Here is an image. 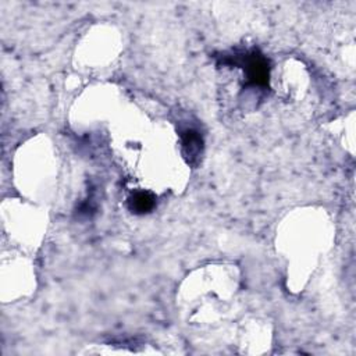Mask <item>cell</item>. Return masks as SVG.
<instances>
[{
  "label": "cell",
  "instance_id": "cell-2",
  "mask_svg": "<svg viewBox=\"0 0 356 356\" xmlns=\"http://www.w3.org/2000/svg\"><path fill=\"white\" fill-rule=\"evenodd\" d=\"M203 136L196 128H185L181 132V146L182 154L189 164L197 165L203 154Z\"/></svg>",
  "mask_w": 356,
  "mask_h": 356
},
{
  "label": "cell",
  "instance_id": "cell-3",
  "mask_svg": "<svg viewBox=\"0 0 356 356\" xmlns=\"http://www.w3.org/2000/svg\"><path fill=\"white\" fill-rule=\"evenodd\" d=\"M156 196L147 191H138L128 199V207L135 214H146L153 210Z\"/></svg>",
  "mask_w": 356,
  "mask_h": 356
},
{
  "label": "cell",
  "instance_id": "cell-1",
  "mask_svg": "<svg viewBox=\"0 0 356 356\" xmlns=\"http://www.w3.org/2000/svg\"><path fill=\"white\" fill-rule=\"evenodd\" d=\"M222 64L241 67L243 70L246 85L252 88H267L270 81V64L268 60L257 49H249L243 51H234L231 54H222Z\"/></svg>",
  "mask_w": 356,
  "mask_h": 356
}]
</instances>
